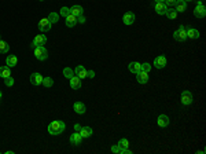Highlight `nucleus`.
I'll use <instances>...</instances> for the list:
<instances>
[{"mask_svg":"<svg viewBox=\"0 0 206 154\" xmlns=\"http://www.w3.org/2000/svg\"><path fill=\"white\" fill-rule=\"evenodd\" d=\"M65 129H66V124L61 120L52 121V123L48 125V132L51 135H61Z\"/></svg>","mask_w":206,"mask_h":154,"instance_id":"f257e3e1","label":"nucleus"},{"mask_svg":"<svg viewBox=\"0 0 206 154\" xmlns=\"http://www.w3.org/2000/svg\"><path fill=\"white\" fill-rule=\"evenodd\" d=\"M173 38L177 41H180V43H184L187 40V32H186V28L184 25H180L179 29L175 30V33H173Z\"/></svg>","mask_w":206,"mask_h":154,"instance_id":"f03ea898","label":"nucleus"},{"mask_svg":"<svg viewBox=\"0 0 206 154\" xmlns=\"http://www.w3.org/2000/svg\"><path fill=\"white\" fill-rule=\"evenodd\" d=\"M34 57L39 61H46L48 58V51L46 50L44 46H37V47H34Z\"/></svg>","mask_w":206,"mask_h":154,"instance_id":"7ed1b4c3","label":"nucleus"},{"mask_svg":"<svg viewBox=\"0 0 206 154\" xmlns=\"http://www.w3.org/2000/svg\"><path fill=\"white\" fill-rule=\"evenodd\" d=\"M192 101H194V95H192L191 91H187L186 89V91L182 92V103L183 105L188 106V105L192 103Z\"/></svg>","mask_w":206,"mask_h":154,"instance_id":"20e7f679","label":"nucleus"},{"mask_svg":"<svg viewBox=\"0 0 206 154\" xmlns=\"http://www.w3.org/2000/svg\"><path fill=\"white\" fill-rule=\"evenodd\" d=\"M194 15H195L196 18H204L205 15H206V8H205V6H204V2L195 6V8H194Z\"/></svg>","mask_w":206,"mask_h":154,"instance_id":"39448f33","label":"nucleus"},{"mask_svg":"<svg viewBox=\"0 0 206 154\" xmlns=\"http://www.w3.org/2000/svg\"><path fill=\"white\" fill-rule=\"evenodd\" d=\"M51 22L48 21V18H43L39 21V29L40 32H48L50 29H51Z\"/></svg>","mask_w":206,"mask_h":154,"instance_id":"423d86ee","label":"nucleus"},{"mask_svg":"<svg viewBox=\"0 0 206 154\" xmlns=\"http://www.w3.org/2000/svg\"><path fill=\"white\" fill-rule=\"evenodd\" d=\"M166 66V58L164 55H158L157 58L154 59V67L157 69H162V67Z\"/></svg>","mask_w":206,"mask_h":154,"instance_id":"0eeeda50","label":"nucleus"},{"mask_svg":"<svg viewBox=\"0 0 206 154\" xmlns=\"http://www.w3.org/2000/svg\"><path fill=\"white\" fill-rule=\"evenodd\" d=\"M46 43H47V37L44 36V34H37V36L34 37V40H33L32 48H34V47H37V46H44Z\"/></svg>","mask_w":206,"mask_h":154,"instance_id":"6e6552de","label":"nucleus"},{"mask_svg":"<svg viewBox=\"0 0 206 154\" xmlns=\"http://www.w3.org/2000/svg\"><path fill=\"white\" fill-rule=\"evenodd\" d=\"M136 79H138V81L140 83V84H146V83L148 81V79H150V76H148L147 72H143V70H140V72L136 73Z\"/></svg>","mask_w":206,"mask_h":154,"instance_id":"1a4fd4ad","label":"nucleus"},{"mask_svg":"<svg viewBox=\"0 0 206 154\" xmlns=\"http://www.w3.org/2000/svg\"><path fill=\"white\" fill-rule=\"evenodd\" d=\"M69 140H70V143L73 146H78V144H81V142H82V136L80 135V132H74L70 135V139Z\"/></svg>","mask_w":206,"mask_h":154,"instance_id":"9d476101","label":"nucleus"},{"mask_svg":"<svg viewBox=\"0 0 206 154\" xmlns=\"http://www.w3.org/2000/svg\"><path fill=\"white\" fill-rule=\"evenodd\" d=\"M166 10H168V6L165 4L164 2H157V3H155V11H157L158 15H165Z\"/></svg>","mask_w":206,"mask_h":154,"instance_id":"9b49d317","label":"nucleus"},{"mask_svg":"<svg viewBox=\"0 0 206 154\" xmlns=\"http://www.w3.org/2000/svg\"><path fill=\"white\" fill-rule=\"evenodd\" d=\"M30 83L33 85H41V83H43V76H41L40 73H32Z\"/></svg>","mask_w":206,"mask_h":154,"instance_id":"f8f14e48","label":"nucleus"},{"mask_svg":"<svg viewBox=\"0 0 206 154\" xmlns=\"http://www.w3.org/2000/svg\"><path fill=\"white\" fill-rule=\"evenodd\" d=\"M122 22L125 25H132L135 22V14L134 12H125L122 17Z\"/></svg>","mask_w":206,"mask_h":154,"instance_id":"ddd939ff","label":"nucleus"},{"mask_svg":"<svg viewBox=\"0 0 206 154\" xmlns=\"http://www.w3.org/2000/svg\"><path fill=\"white\" fill-rule=\"evenodd\" d=\"M65 21H66V26L68 28H73V26L77 25V17L73 15V14H69L68 17L65 18Z\"/></svg>","mask_w":206,"mask_h":154,"instance_id":"4468645a","label":"nucleus"},{"mask_svg":"<svg viewBox=\"0 0 206 154\" xmlns=\"http://www.w3.org/2000/svg\"><path fill=\"white\" fill-rule=\"evenodd\" d=\"M175 7L177 12H184L187 10V2H184V0H176Z\"/></svg>","mask_w":206,"mask_h":154,"instance_id":"2eb2a0df","label":"nucleus"},{"mask_svg":"<svg viewBox=\"0 0 206 154\" xmlns=\"http://www.w3.org/2000/svg\"><path fill=\"white\" fill-rule=\"evenodd\" d=\"M74 73H76V76H77V77H80V79H85V77H88V75H87V70H85V67H84V66H81V65L76 66Z\"/></svg>","mask_w":206,"mask_h":154,"instance_id":"dca6fc26","label":"nucleus"},{"mask_svg":"<svg viewBox=\"0 0 206 154\" xmlns=\"http://www.w3.org/2000/svg\"><path fill=\"white\" fill-rule=\"evenodd\" d=\"M73 109H74V111L77 114H84L85 110H87V107H85V105L82 103V102H76V103L73 105Z\"/></svg>","mask_w":206,"mask_h":154,"instance_id":"f3484780","label":"nucleus"},{"mask_svg":"<svg viewBox=\"0 0 206 154\" xmlns=\"http://www.w3.org/2000/svg\"><path fill=\"white\" fill-rule=\"evenodd\" d=\"M70 87H72L73 89H78V88H81V79H80V77L73 76L72 79H70Z\"/></svg>","mask_w":206,"mask_h":154,"instance_id":"a211bd4d","label":"nucleus"},{"mask_svg":"<svg viewBox=\"0 0 206 154\" xmlns=\"http://www.w3.org/2000/svg\"><path fill=\"white\" fill-rule=\"evenodd\" d=\"M157 123H158L160 127H162V128L168 127V125H169V117H168V116H165V114H161L160 117H158Z\"/></svg>","mask_w":206,"mask_h":154,"instance_id":"6ab92c4d","label":"nucleus"},{"mask_svg":"<svg viewBox=\"0 0 206 154\" xmlns=\"http://www.w3.org/2000/svg\"><path fill=\"white\" fill-rule=\"evenodd\" d=\"M186 32H187V37L188 38H199V32L196 30V29L194 28H187L186 29Z\"/></svg>","mask_w":206,"mask_h":154,"instance_id":"aec40b11","label":"nucleus"},{"mask_svg":"<svg viewBox=\"0 0 206 154\" xmlns=\"http://www.w3.org/2000/svg\"><path fill=\"white\" fill-rule=\"evenodd\" d=\"M70 14L76 15V17H80V15L84 14V10H82L81 6H73V7H70Z\"/></svg>","mask_w":206,"mask_h":154,"instance_id":"412c9836","label":"nucleus"},{"mask_svg":"<svg viewBox=\"0 0 206 154\" xmlns=\"http://www.w3.org/2000/svg\"><path fill=\"white\" fill-rule=\"evenodd\" d=\"M92 128L91 127H81V129H80V135L82 138H90V136H92Z\"/></svg>","mask_w":206,"mask_h":154,"instance_id":"4be33fe9","label":"nucleus"},{"mask_svg":"<svg viewBox=\"0 0 206 154\" xmlns=\"http://www.w3.org/2000/svg\"><path fill=\"white\" fill-rule=\"evenodd\" d=\"M128 69H129V72L131 73H138V72H140V63L139 62H131L128 65Z\"/></svg>","mask_w":206,"mask_h":154,"instance_id":"5701e85b","label":"nucleus"},{"mask_svg":"<svg viewBox=\"0 0 206 154\" xmlns=\"http://www.w3.org/2000/svg\"><path fill=\"white\" fill-rule=\"evenodd\" d=\"M17 62H18V59H17V57H15V55H8L7 59H6V63H7L8 67L17 66Z\"/></svg>","mask_w":206,"mask_h":154,"instance_id":"b1692460","label":"nucleus"},{"mask_svg":"<svg viewBox=\"0 0 206 154\" xmlns=\"http://www.w3.org/2000/svg\"><path fill=\"white\" fill-rule=\"evenodd\" d=\"M11 76V70L8 66H2L0 67V77L6 79V77H10Z\"/></svg>","mask_w":206,"mask_h":154,"instance_id":"393cba45","label":"nucleus"},{"mask_svg":"<svg viewBox=\"0 0 206 154\" xmlns=\"http://www.w3.org/2000/svg\"><path fill=\"white\" fill-rule=\"evenodd\" d=\"M10 51V46L4 40H0V54H7Z\"/></svg>","mask_w":206,"mask_h":154,"instance_id":"a878e982","label":"nucleus"},{"mask_svg":"<svg viewBox=\"0 0 206 154\" xmlns=\"http://www.w3.org/2000/svg\"><path fill=\"white\" fill-rule=\"evenodd\" d=\"M41 84L44 85V88H51L54 85V80L51 77H43V83H41Z\"/></svg>","mask_w":206,"mask_h":154,"instance_id":"bb28decb","label":"nucleus"},{"mask_svg":"<svg viewBox=\"0 0 206 154\" xmlns=\"http://www.w3.org/2000/svg\"><path fill=\"white\" fill-rule=\"evenodd\" d=\"M165 15H166L169 19H176L177 17V11L175 8H168L166 10V12H165Z\"/></svg>","mask_w":206,"mask_h":154,"instance_id":"cd10ccee","label":"nucleus"},{"mask_svg":"<svg viewBox=\"0 0 206 154\" xmlns=\"http://www.w3.org/2000/svg\"><path fill=\"white\" fill-rule=\"evenodd\" d=\"M63 76L66 77V79H69L70 80L73 76H74V72H73V70L70 69V67H65V69H63Z\"/></svg>","mask_w":206,"mask_h":154,"instance_id":"c85d7f7f","label":"nucleus"},{"mask_svg":"<svg viewBox=\"0 0 206 154\" xmlns=\"http://www.w3.org/2000/svg\"><path fill=\"white\" fill-rule=\"evenodd\" d=\"M48 21L51 22V24H56V22H58V19H59V15L56 14V12H51V14L48 15Z\"/></svg>","mask_w":206,"mask_h":154,"instance_id":"c756f323","label":"nucleus"},{"mask_svg":"<svg viewBox=\"0 0 206 154\" xmlns=\"http://www.w3.org/2000/svg\"><path fill=\"white\" fill-rule=\"evenodd\" d=\"M118 147L120 149H128V146H129V142H128V139H120L118 140Z\"/></svg>","mask_w":206,"mask_h":154,"instance_id":"7c9ffc66","label":"nucleus"},{"mask_svg":"<svg viewBox=\"0 0 206 154\" xmlns=\"http://www.w3.org/2000/svg\"><path fill=\"white\" fill-rule=\"evenodd\" d=\"M151 67H153V66H151L150 65V63H148V62H144V63H140V70H143V72H150V70H151Z\"/></svg>","mask_w":206,"mask_h":154,"instance_id":"2f4dec72","label":"nucleus"},{"mask_svg":"<svg viewBox=\"0 0 206 154\" xmlns=\"http://www.w3.org/2000/svg\"><path fill=\"white\" fill-rule=\"evenodd\" d=\"M4 84L7 85V87H12V85H14V79H12L11 76L10 77H6V79H4Z\"/></svg>","mask_w":206,"mask_h":154,"instance_id":"473e14b6","label":"nucleus"},{"mask_svg":"<svg viewBox=\"0 0 206 154\" xmlns=\"http://www.w3.org/2000/svg\"><path fill=\"white\" fill-rule=\"evenodd\" d=\"M69 14H70V8H69V7H62L61 8V15H62V17L66 18Z\"/></svg>","mask_w":206,"mask_h":154,"instance_id":"72a5a7b5","label":"nucleus"},{"mask_svg":"<svg viewBox=\"0 0 206 154\" xmlns=\"http://www.w3.org/2000/svg\"><path fill=\"white\" fill-rule=\"evenodd\" d=\"M77 22H78V24H85V17H84V15L77 17Z\"/></svg>","mask_w":206,"mask_h":154,"instance_id":"f704fd0d","label":"nucleus"},{"mask_svg":"<svg viewBox=\"0 0 206 154\" xmlns=\"http://www.w3.org/2000/svg\"><path fill=\"white\" fill-rule=\"evenodd\" d=\"M112 152H113V153H120L118 144H114V146H112Z\"/></svg>","mask_w":206,"mask_h":154,"instance_id":"c9c22d12","label":"nucleus"},{"mask_svg":"<svg viewBox=\"0 0 206 154\" xmlns=\"http://www.w3.org/2000/svg\"><path fill=\"white\" fill-rule=\"evenodd\" d=\"M120 154H132V152L128 149H120Z\"/></svg>","mask_w":206,"mask_h":154,"instance_id":"e433bc0d","label":"nucleus"},{"mask_svg":"<svg viewBox=\"0 0 206 154\" xmlns=\"http://www.w3.org/2000/svg\"><path fill=\"white\" fill-rule=\"evenodd\" d=\"M176 0H165V4L166 6H175Z\"/></svg>","mask_w":206,"mask_h":154,"instance_id":"4c0bfd02","label":"nucleus"},{"mask_svg":"<svg viewBox=\"0 0 206 154\" xmlns=\"http://www.w3.org/2000/svg\"><path fill=\"white\" fill-rule=\"evenodd\" d=\"M80 129H81V125L80 124H76L74 125V131H76V132H80Z\"/></svg>","mask_w":206,"mask_h":154,"instance_id":"58836bf2","label":"nucleus"},{"mask_svg":"<svg viewBox=\"0 0 206 154\" xmlns=\"http://www.w3.org/2000/svg\"><path fill=\"white\" fill-rule=\"evenodd\" d=\"M87 75H88V77H90V79H92V77L95 76V73L92 72V70H90V72H87Z\"/></svg>","mask_w":206,"mask_h":154,"instance_id":"ea45409f","label":"nucleus"},{"mask_svg":"<svg viewBox=\"0 0 206 154\" xmlns=\"http://www.w3.org/2000/svg\"><path fill=\"white\" fill-rule=\"evenodd\" d=\"M154 2H155V3H157V2H164V3H165V0H154Z\"/></svg>","mask_w":206,"mask_h":154,"instance_id":"a19ab883","label":"nucleus"},{"mask_svg":"<svg viewBox=\"0 0 206 154\" xmlns=\"http://www.w3.org/2000/svg\"><path fill=\"white\" fill-rule=\"evenodd\" d=\"M184 2H194V0H184Z\"/></svg>","mask_w":206,"mask_h":154,"instance_id":"79ce46f5","label":"nucleus"},{"mask_svg":"<svg viewBox=\"0 0 206 154\" xmlns=\"http://www.w3.org/2000/svg\"><path fill=\"white\" fill-rule=\"evenodd\" d=\"M0 99H2V91H0Z\"/></svg>","mask_w":206,"mask_h":154,"instance_id":"37998d69","label":"nucleus"},{"mask_svg":"<svg viewBox=\"0 0 206 154\" xmlns=\"http://www.w3.org/2000/svg\"><path fill=\"white\" fill-rule=\"evenodd\" d=\"M40 2H44V0H40Z\"/></svg>","mask_w":206,"mask_h":154,"instance_id":"c03bdc74","label":"nucleus"},{"mask_svg":"<svg viewBox=\"0 0 206 154\" xmlns=\"http://www.w3.org/2000/svg\"><path fill=\"white\" fill-rule=\"evenodd\" d=\"M0 40H2V38H0Z\"/></svg>","mask_w":206,"mask_h":154,"instance_id":"a18cd8bd","label":"nucleus"}]
</instances>
